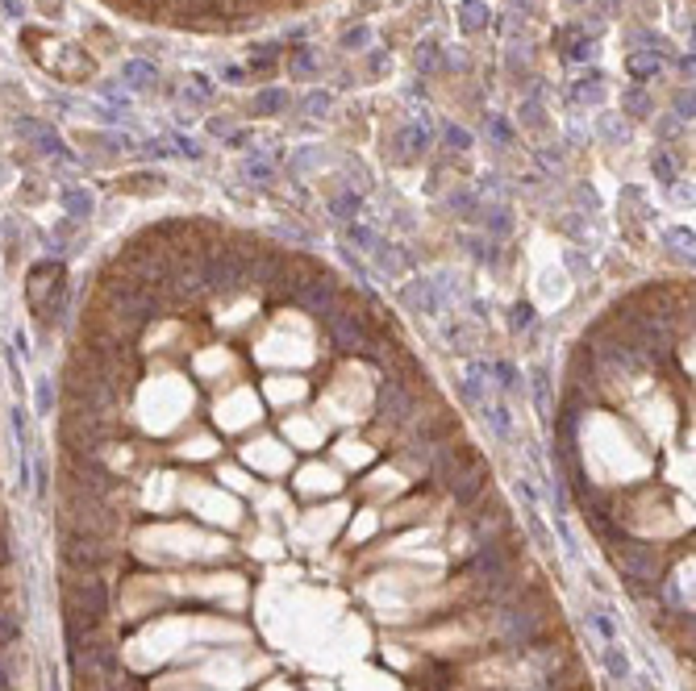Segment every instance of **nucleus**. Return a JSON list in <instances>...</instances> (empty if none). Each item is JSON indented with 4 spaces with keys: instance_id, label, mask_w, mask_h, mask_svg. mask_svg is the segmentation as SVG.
Returning <instances> with one entry per match:
<instances>
[{
    "instance_id": "4be33fe9",
    "label": "nucleus",
    "mask_w": 696,
    "mask_h": 691,
    "mask_svg": "<svg viewBox=\"0 0 696 691\" xmlns=\"http://www.w3.org/2000/svg\"><path fill=\"white\" fill-rule=\"evenodd\" d=\"M413 63H417L421 75H434V71L442 67V54H438V46H434V42H421L417 54H413Z\"/></svg>"
},
{
    "instance_id": "a878e982",
    "label": "nucleus",
    "mask_w": 696,
    "mask_h": 691,
    "mask_svg": "<svg viewBox=\"0 0 696 691\" xmlns=\"http://www.w3.org/2000/svg\"><path fill=\"white\" fill-rule=\"evenodd\" d=\"M509 329H513V333L534 329V309H530V304H513V309H509Z\"/></svg>"
},
{
    "instance_id": "7c9ffc66",
    "label": "nucleus",
    "mask_w": 696,
    "mask_h": 691,
    "mask_svg": "<svg viewBox=\"0 0 696 691\" xmlns=\"http://www.w3.org/2000/svg\"><path fill=\"white\" fill-rule=\"evenodd\" d=\"M242 171H246L255 184H267V180H271V163H267V158H246V167H242Z\"/></svg>"
},
{
    "instance_id": "79ce46f5",
    "label": "nucleus",
    "mask_w": 696,
    "mask_h": 691,
    "mask_svg": "<svg viewBox=\"0 0 696 691\" xmlns=\"http://www.w3.org/2000/svg\"><path fill=\"white\" fill-rule=\"evenodd\" d=\"M601 134H604V138H621V142H625V125H617L613 117H601Z\"/></svg>"
},
{
    "instance_id": "5701e85b",
    "label": "nucleus",
    "mask_w": 696,
    "mask_h": 691,
    "mask_svg": "<svg viewBox=\"0 0 696 691\" xmlns=\"http://www.w3.org/2000/svg\"><path fill=\"white\" fill-rule=\"evenodd\" d=\"M342 237H346L355 250H372L375 246V233L367 230V225H359V221H346V233H342Z\"/></svg>"
},
{
    "instance_id": "72a5a7b5",
    "label": "nucleus",
    "mask_w": 696,
    "mask_h": 691,
    "mask_svg": "<svg viewBox=\"0 0 696 691\" xmlns=\"http://www.w3.org/2000/svg\"><path fill=\"white\" fill-rule=\"evenodd\" d=\"M446 342L455 350H471V329L467 325H446Z\"/></svg>"
},
{
    "instance_id": "39448f33",
    "label": "nucleus",
    "mask_w": 696,
    "mask_h": 691,
    "mask_svg": "<svg viewBox=\"0 0 696 691\" xmlns=\"http://www.w3.org/2000/svg\"><path fill=\"white\" fill-rule=\"evenodd\" d=\"M401 300H405V309L409 313H421V317H438L442 313V296H438V287H434V279H409L405 283V292H401Z\"/></svg>"
},
{
    "instance_id": "b1692460",
    "label": "nucleus",
    "mask_w": 696,
    "mask_h": 691,
    "mask_svg": "<svg viewBox=\"0 0 696 691\" xmlns=\"http://www.w3.org/2000/svg\"><path fill=\"white\" fill-rule=\"evenodd\" d=\"M492 375L501 379V387H505V392H521V375H517V367H513V363H505V359H501V363H492Z\"/></svg>"
},
{
    "instance_id": "412c9836",
    "label": "nucleus",
    "mask_w": 696,
    "mask_h": 691,
    "mask_svg": "<svg viewBox=\"0 0 696 691\" xmlns=\"http://www.w3.org/2000/svg\"><path fill=\"white\" fill-rule=\"evenodd\" d=\"M63 204H67L71 217H88V213H92V196H88L84 187H67V192H63Z\"/></svg>"
},
{
    "instance_id": "3c124183",
    "label": "nucleus",
    "mask_w": 696,
    "mask_h": 691,
    "mask_svg": "<svg viewBox=\"0 0 696 691\" xmlns=\"http://www.w3.org/2000/svg\"><path fill=\"white\" fill-rule=\"evenodd\" d=\"M680 71H684V75H688V80H692V50H688V54H684V58H680Z\"/></svg>"
},
{
    "instance_id": "473e14b6",
    "label": "nucleus",
    "mask_w": 696,
    "mask_h": 691,
    "mask_svg": "<svg viewBox=\"0 0 696 691\" xmlns=\"http://www.w3.org/2000/svg\"><path fill=\"white\" fill-rule=\"evenodd\" d=\"M442 138H446V146H451V150H471V134H467L463 125H446V134H442Z\"/></svg>"
},
{
    "instance_id": "0eeeda50",
    "label": "nucleus",
    "mask_w": 696,
    "mask_h": 691,
    "mask_svg": "<svg viewBox=\"0 0 696 691\" xmlns=\"http://www.w3.org/2000/svg\"><path fill=\"white\" fill-rule=\"evenodd\" d=\"M392 146H396V158H401V163H413V158H421V154L429 150V130H425V125H405V130L392 138Z\"/></svg>"
},
{
    "instance_id": "de8ad7c7",
    "label": "nucleus",
    "mask_w": 696,
    "mask_h": 691,
    "mask_svg": "<svg viewBox=\"0 0 696 691\" xmlns=\"http://www.w3.org/2000/svg\"><path fill=\"white\" fill-rule=\"evenodd\" d=\"M388 63H392V54H384V50H375L372 54V71H384Z\"/></svg>"
},
{
    "instance_id": "20e7f679",
    "label": "nucleus",
    "mask_w": 696,
    "mask_h": 691,
    "mask_svg": "<svg viewBox=\"0 0 696 691\" xmlns=\"http://www.w3.org/2000/svg\"><path fill=\"white\" fill-rule=\"evenodd\" d=\"M338 296H342V292H338V279L317 267L313 275H305V283L296 287V296H292V300H296V304H305L313 317H322V313L334 304V300H338Z\"/></svg>"
},
{
    "instance_id": "f03ea898",
    "label": "nucleus",
    "mask_w": 696,
    "mask_h": 691,
    "mask_svg": "<svg viewBox=\"0 0 696 691\" xmlns=\"http://www.w3.org/2000/svg\"><path fill=\"white\" fill-rule=\"evenodd\" d=\"M322 325L325 333H329V342L338 346V350H363L367 346V313H359L350 300H334L329 309L322 313Z\"/></svg>"
},
{
    "instance_id": "49530a36",
    "label": "nucleus",
    "mask_w": 696,
    "mask_h": 691,
    "mask_svg": "<svg viewBox=\"0 0 696 691\" xmlns=\"http://www.w3.org/2000/svg\"><path fill=\"white\" fill-rule=\"evenodd\" d=\"M209 134H217V138L230 134V121H226V117H213V121H209Z\"/></svg>"
},
{
    "instance_id": "a19ab883",
    "label": "nucleus",
    "mask_w": 696,
    "mask_h": 691,
    "mask_svg": "<svg viewBox=\"0 0 696 691\" xmlns=\"http://www.w3.org/2000/svg\"><path fill=\"white\" fill-rule=\"evenodd\" d=\"M188 80H192V92H196V96H209V92H213V80H209L204 71H192Z\"/></svg>"
},
{
    "instance_id": "4c0bfd02",
    "label": "nucleus",
    "mask_w": 696,
    "mask_h": 691,
    "mask_svg": "<svg viewBox=\"0 0 696 691\" xmlns=\"http://www.w3.org/2000/svg\"><path fill=\"white\" fill-rule=\"evenodd\" d=\"M484 416L492 421V429H496V433H509V413H505L501 404H496V409H484Z\"/></svg>"
},
{
    "instance_id": "603ef678",
    "label": "nucleus",
    "mask_w": 696,
    "mask_h": 691,
    "mask_svg": "<svg viewBox=\"0 0 696 691\" xmlns=\"http://www.w3.org/2000/svg\"><path fill=\"white\" fill-rule=\"evenodd\" d=\"M513 4H521V8H530V4H534V0H513Z\"/></svg>"
},
{
    "instance_id": "ea45409f",
    "label": "nucleus",
    "mask_w": 696,
    "mask_h": 691,
    "mask_svg": "<svg viewBox=\"0 0 696 691\" xmlns=\"http://www.w3.org/2000/svg\"><path fill=\"white\" fill-rule=\"evenodd\" d=\"M488 375H492V363H484V359H471V371H467V379H475V383H488Z\"/></svg>"
},
{
    "instance_id": "6ab92c4d",
    "label": "nucleus",
    "mask_w": 696,
    "mask_h": 691,
    "mask_svg": "<svg viewBox=\"0 0 696 691\" xmlns=\"http://www.w3.org/2000/svg\"><path fill=\"white\" fill-rule=\"evenodd\" d=\"M446 204H451V213H455V217H475V213H480V200H475V192H471V187L451 192V196H446Z\"/></svg>"
},
{
    "instance_id": "9b49d317",
    "label": "nucleus",
    "mask_w": 696,
    "mask_h": 691,
    "mask_svg": "<svg viewBox=\"0 0 696 691\" xmlns=\"http://www.w3.org/2000/svg\"><path fill=\"white\" fill-rule=\"evenodd\" d=\"M575 100H580V104H601L604 100V71H597V67L584 71L580 84H575Z\"/></svg>"
},
{
    "instance_id": "4468645a",
    "label": "nucleus",
    "mask_w": 696,
    "mask_h": 691,
    "mask_svg": "<svg viewBox=\"0 0 696 691\" xmlns=\"http://www.w3.org/2000/svg\"><path fill=\"white\" fill-rule=\"evenodd\" d=\"M121 75H126V84H130V88H150V84H159L154 63H142V58L126 63V67H121Z\"/></svg>"
},
{
    "instance_id": "f3484780",
    "label": "nucleus",
    "mask_w": 696,
    "mask_h": 691,
    "mask_svg": "<svg viewBox=\"0 0 696 691\" xmlns=\"http://www.w3.org/2000/svg\"><path fill=\"white\" fill-rule=\"evenodd\" d=\"M484 225H488V233L505 237V233L513 230V213H509V204H488V208H484Z\"/></svg>"
},
{
    "instance_id": "1a4fd4ad",
    "label": "nucleus",
    "mask_w": 696,
    "mask_h": 691,
    "mask_svg": "<svg viewBox=\"0 0 696 691\" xmlns=\"http://www.w3.org/2000/svg\"><path fill=\"white\" fill-rule=\"evenodd\" d=\"M488 0H463L459 4V30L463 34H480V30H488Z\"/></svg>"
},
{
    "instance_id": "423d86ee",
    "label": "nucleus",
    "mask_w": 696,
    "mask_h": 691,
    "mask_svg": "<svg viewBox=\"0 0 696 691\" xmlns=\"http://www.w3.org/2000/svg\"><path fill=\"white\" fill-rule=\"evenodd\" d=\"M446 487H451V496H455V504L459 508H471L480 496H484V487H488V466L475 459L463 475H459L455 483H446Z\"/></svg>"
},
{
    "instance_id": "ddd939ff",
    "label": "nucleus",
    "mask_w": 696,
    "mask_h": 691,
    "mask_svg": "<svg viewBox=\"0 0 696 691\" xmlns=\"http://www.w3.org/2000/svg\"><path fill=\"white\" fill-rule=\"evenodd\" d=\"M359 213H363V196L359 192H342V196L329 200V217L334 221H355Z\"/></svg>"
},
{
    "instance_id": "c03bdc74",
    "label": "nucleus",
    "mask_w": 696,
    "mask_h": 691,
    "mask_svg": "<svg viewBox=\"0 0 696 691\" xmlns=\"http://www.w3.org/2000/svg\"><path fill=\"white\" fill-rule=\"evenodd\" d=\"M221 80H226V84H246V71H242V67H226Z\"/></svg>"
},
{
    "instance_id": "58836bf2",
    "label": "nucleus",
    "mask_w": 696,
    "mask_h": 691,
    "mask_svg": "<svg viewBox=\"0 0 696 691\" xmlns=\"http://www.w3.org/2000/svg\"><path fill=\"white\" fill-rule=\"evenodd\" d=\"M671 242H680V246H676L680 259H692V230H676L671 233Z\"/></svg>"
},
{
    "instance_id": "c85d7f7f",
    "label": "nucleus",
    "mask_w": 696,
    "mask_h": 691,
    "mask_svg": "<svg viewBox=\"0 0 696 691\" xmlns=\"http://www.w3.org/2000/svg\"><path fill=\"white\" fill-rule=\"evenodd\" d=\"M488 134H492L496 146H513V125L505 117H488Z\"/></svg>"
},
{
    "instance_id": "aec40b11",
    "label": "nucleus",
    "mask_w": 696,
    "mask_h": 691,
    "mask_svg": "<svg viewBox=\"0 0 696 691\" xmlns=\"http://www.w3.org/2000/svg\"><path fill=\"white\" fill-rule=\"evenodd\" d=\"M650 171H654V180L663 187H676V163H671L667 150H654V154H650Z\"/></svg>"
},
{
    "instance_id": "c9c22d12",
    "label": "nucleus",
    "mask_w": 696,
    "mask_h": 691,
    "mask_svg": "<svg viewBox=\"0 0 696 691\" xmlns=\"http://www.w3.org/2000/svg\"><path fill=\"white\" fill-rule=\"evenodd\" d=\"M592 38H575L571 46H567V58H575V63H584V58H592Z\"/></svg>"
},
{
    "instance_id": "f257e3e1",
    "label": "nucleus",
    "mask_w": 696,
    "mask_h": 691,
    "mask_svg": "<svg viewBox=\"0 0 696 691\" xmlns=\"http://www.w3.org/2000/svg\"><path fill=\"white\" fill-rule=\"evenodd\" d=\"M25 300H30V313L38 325H50L63 317L67 309V279L54 263H38L30 279H25Z\"/></svg>"
},
{
    "instance_id": "2f4dec72",
    "label": "nucleus",
    "mask_w": 696,
    "mask_h": 691,
    "mask_svg": "<svg viewBox=\"0 0 696 691\" xmlns=\"http://www.w3.org/2000/svg\"><path fill=\"white\" fill-rule=\"evenodd\" d=\"M463 246L471 250V254H475V259H480V263H496V246H492V242H480V237H467Z\"/></svg>"
},
{
    "instance_id": "393cba45",
    "label": "nucleus",
    "mask_w": 696,
    "mask_h": 691,
    "mask_svg": "<svg viewBox=\"0 0 696 691\" xmlns=\"http://www.w3.org/2000/svg\"><path fill=\"white\" fill-rule=\"evenodd\" d=\"M288 71H292V75H313V71H317V58H313V50L300 46L296 54H292V58H288Z\"/></svg>"
},
{
    "instance_id": "7ed1b4c3",
    "label": "nucleus",
    "mask_w": 696,
    "mask_h": 691,
    "mask_svg": "<svg viewBox=\"0 0 696 691\" xmlns=\"http://www.w3.org/2000/svg\"><path fill=\"white\" fill-rule=\"evenodd\" d=\"M375 413H379V421L384 425H405L409 416L417 413V392L413 387H405L401 379H384L379 383V396H375Z\"/></svg>"
},
{
    "instance_id": "9d476101",
    "label": "nucleus",
    "mask_w": 696,
    "mask_h": 691,
    "mask_svg": "<svg viewBox=\"0 0 696 691\" xmlns=\"http://www.w3.org/2000/svg\"><path fill=\"white\" fill-rule=\"evenodd\" d=\"M659 54L654 50H634L630 58H625V71H630V80H638V84H647V80H654L659 75Z\"/></svg>"
},
{
    "instance_id": "bb28decb",
    "label": "nucleus",
    "mask_w": 696,
    "mask_h": 691,
    "mask_svg": "<svg viewBox=\"0 0 696 691\" xmlns=\"http://www.w3.org/2000/svg\"><path fill=\"white\" fill-rule=\"evenodd\" d=\"M329 104H334V100H329V92H322V88H313V92H309L305 100H300V108H305L309 117H322V113L329 108Z\"/></svg>"
},
{
    "instance_id": "a211bd4d",
    "label": "nucleus",
    "mask_w": 696,
    "mask_h": 691,
    "mask_svg": "<svg viewBox=\"0 0 696 691\" xmlns=\"http://www.w3.org/2000/svg\"><path fill=\"white\" fill-rule=\"evenodd\" d=\"M159 187H163V175H150V171H138V175H126L121 180V192H130V196H150Z\"/></svg>"
},
{
    "instance_id": "f704fd0d",
    "label": "nucleus",
    "mask_w": 696,
    "mask_h": 691,
    "mask_svg": "<svg viewBox=\"0 0 696 691\" xmlns=\"http://www.w3.org/2000/svg\"><path fill=\"white\" fill-rule=\"evenodd\" d=\"M692 88L688 92H676V121H692Z\"/></svg>"
},
{
    "instance_id": "cd10ccee",
    "label": "nucleus",
    "mask_w": 696,
    "mask_h": 691,
    "mask_svg": "<svg viewBox=\"0 0 696 691\" xmlns=\"http://www.w3.org/2000/svg\"><path fill=\"white\" fill-rule=\"evenodd\" d=\"M367 42H372V30H367V25H350V30L342 34V46L346 50H367Z\"/></svg>"
},
{
    "instance_id": "f8f14e48",
    "label": "nucleus",
    "mask_w": 696,
    "mask_h": 691,
    "mask_svg": "<svg viewBox=\"0 0 696 691\" xmlns=\"http://www.w3.org/2000/svg\"><path fill=\"white\" fill-rule=\"evenodd\" d=\"M288 104H292V96L283 92V88H263V92H255V113H259V117L288 113Z\"/></svg>"
},
{
    "instance_id": "c756f323",
    "label": "nucleus",
    "mask_w": 696,
    "mask_h": 691,
    "mask_svg": "<svg viewBox=\"0 0 696 691\" xmlns=\"http://www.w3.org/2000/svg\"><path fill=\"white\" fill-rule=\"evenodd\" d=\"M313 163H322V154H317V150H296V154L288 158V171H292V175H300V171H309Z\"/></svg>"
},
{
    "instance_id": "09e8293b",
    "label": "nucleus",
    "mask_w": 696,
    "mask_h": 691,
    "mask_svg": "<svg viewBox=\"0 0 696 691\" xmlns=\"http://www.w3.org/2000/svg\"><path fill=\"white\" fill-rule=\"evenodd\" d=\"M609 666H613V675H621V679H625V658H617V654H609Z\"/></svg>"
},
{
    "instance_id": "864d4df0",
    "label": "nucleus",
    "mask_w": 696,
    "mask_h": 691,
    "mask_svg": "<svg viewBox=\"0 0 696 691\" xmlns=\"http://www.w3.org/2000/svg\"><path fill=\"white\" fill-rule=\"evenodd\" d=\"M575 4H588V0H575Z\"/></svg>"
},
{
    "instance_id": "2eb2a0df",
    "label": "nucleus",
    "mask_w": 696,
    "mask_h": 691,
    "mask_svg": "<svg viewBox=\"0 0 696 691\" xmlns=\"http://www.w3.org/2000/svg\"><path fill=\"white\" fill-rule=\"evenodd\" d=\"M530 383H534V404H538V413L551 416V371L534 367L530 371Z\"/></svg>"
},
{
    "instance_id": "a18cd8bd",
    "label": "nucleus",
    "mask_w": 696,
    "mask_h": 691,
    "mask_svg": "<svg viewBox=\"0 0 696 691\" xmlns=\"http://www.w3.org/2000/svg\"><path fill=\"white\" fill-rule=\"evenodd\" d=\"M659 134H663V138H676V134H680L676 117H663V121H659Z\"/></svg>"
},
{
    "instance_id": "8fccbe9b",
    "label": "nucleus",
    "mask_w": 696,
    "mask_h": 691,
    "mask_svg": "<svg viewBox=\"0 0 696 691\" xmlns=\"http://www.w3.org/2000/svg\"><path fill=\"white\" fill-rule=\"evenodd\" d=\"M471 313H475V321H484L488 317V304L484 300H471Z\"/></svg>"
},
{
    "instance_id": "dca6fc26",
    "label": "nucleus",
    "mask_w": 696,
    "mask_h": 691,
    "mask_svg": "<svg viewBox=\"0 0 696 691\" xmlns=\"http://www.w3.org/2000/svg\"><path fill=\"white\" fill-rule=\"evenodd\" d=\"M621 108H625L630 117H650V113H654V100L642 92V84H634V88L621 92Z\"/></svg>"
},
{
    "instance_id": "6e6552de",
    "label": "nucleus",
    "mask_w": 696,
    "mask_h": 691,
    "mask_svg": "<svg viewBox=\"0 0 696 691\" xmlns=\"http://www.w3.org/2000/svg\"><path fill=\"white\" fill-rule=\"evenodd\" d=\"M372 254H375V267H379V271H388L392 279L405 275V267H409V254H405L401 246H392V242H379V237H375Z\"/></svg>"
},
{
    "instance_id": "e433bc0d",
    "label": "nucleus",
    "mask_w": 696,
    "mask_h": 691,
    "mask_svg": "<svg viewBox=\"0 0 696 691\" xmlns=\"http://www.w3.org/2000/svg\"><path fill=\"white\" fill-rule=\"evenodd\" d=\"M521 113H525V125H530V130H542V125H547V117H542V108H538V100H530V104H525Z\"/></svg>"
},
{
    "instance_id": "37998d69",
    "label": "nucleus",
    "mask_w": 696,
    "mask_h": 691,
    "mask_svg": "<svg viewBox=\"0 0 696 691\" xmlns=\"http://www.w3.org/2000/svg\"><path fill=\"white\" fill-rule=\"evenodd\" d=\"M176 150H180L184 158H200V146H196L192 138H176Z\"/></svg>"
}]
</instances>
